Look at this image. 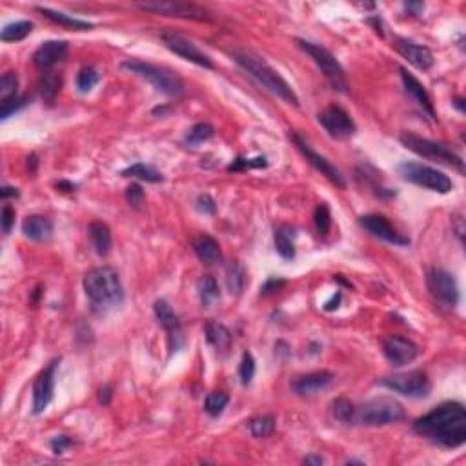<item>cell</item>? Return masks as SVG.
<instances>
[{
  "mask_svg": "<svg viewBox=\"0 0 466 466\" xmlns=\"http://www.w3.org/2000/svg\"><path fill=\"white\" fill-rule=\"evenodd\" d=\"M415 434L435 445L457 448L466 441V410L461 403L446 401L414 423Z\"/></svg>",
  "mask_w": 466,
  "mask_h": 466,
  "instance_id": "obj_1",
  "label": "cell"
},
{
  "mask_svg": "<svg viewBox=\"0 0 466 466\" xmlns=\"http://www.w3.org/2000/svg\"><path fill=\"white\" fill-rule=\"evenodd\" d=\"M232 58L248 73L249 77H254L263 88H266L291 106H299V97L296 95L293 88L286 82V78L277 69H274L266 63L265 58L249 52H233Z\"/></svg>",
  "mask_w": 466,
  "mask_h": 466,
  "instance_id": "obj_2",
  "label": "cell"
},
{
  "mask_svg": "<svg viewBox=\"0 0 466 466\" xmlns=\"http://www.w3.org/2000/svg\"><path fill=\"white\" fill-rule=\"evenodd\" d=\"M82 286L91 304L99 306V308L119 306L124 300V288H122L119 274L109 266L89 269L88 274L84 275Z\"/></svg>",
  "mask_w": 466,
  "mask_h": 466,
  "instance_id": "obj_3",
  "label": "cell"
},
{
  "mask_svg": "<svg viewBox=\"0 0 466 466\" xmlns=\"http://www.w3.org/2000/svg\"><path fill=\"white\" fill-rule=\"evenodd\" d=\"M404 419V410L397 401L390 397H375L359 404L353 410L352 425L359 426H386L395 425Z\"/></svg>",
  "mask_w": 466,
  "mask_h": 466,
  "instance_id": "obj_4",
  "label": "cell"
},
{
  "mask_svg": "<svg viewBox=\"0 0 466 466\" xmlns=\"http://www.w3.org/2000/svg\"><path fill=\"white\" fill-rule=\"evenodd\" d=\"M122 67L128 69L130 73L139 75L140 78H144L148 82L161 93L168 95V97H181L184 93V82L182 78L177 75L175 71H171L164 66H155V64L142 63V60H124Z\"/></svg>",
  "mask_w": 466,
  "mask_h": 466,
  "instance_id": "obj_5",
  "label": "cell"
},
{
  "mask_svg": "<svg viewBox=\"0 0 466 466\" xmlns=\"http://www.w3.org/2000/svg\"><path fill=\"white\" fill-rule=\"evenodd\" d=\"M399 140L406 150L414 151V153L425 157V159H432V161L448 164V166L456 168L461 173H465V162H463L461 157L457 155L456 151H452L450 148H446L445 144H439L435 140L425 139V137H419V135L415 133H408V131L401 133Z\"/></svg>",
  "mask_w": 466,
  "mask_h": 466,
  "instance_id": "obj_6",
  "label": "cell"
},
{
  "mask_svg": "<svg viewBox=\"0 0 466 466\" xmlns=\"http://www.w3.org/2000/svg\"><path fill=\"white\" fill-rule=\"evenodd\" d=\"M399 175L404 181L412 182L415 186L426 188L435 193H448L454 188L450 177L443 171L435 170L432 166L421 164V162H403L399 166Z\"/></svg>",
  "mask_w": 466,
  "mask_h": 466,
  "instance_id": "obj_7",
  "label": "cell"
},
{
  "mask_svg": "<svg viewBox=\"0 0 466 466\" xmlns=\"http://www.w3.org/2000/svg\"><path fill=\"white\" fill-rule=\"evenodd\" d=\"M297 44L300 46L302 52H306L313 58V63L321 67V71L324 73V77L332 82V86L339 91H346V80H344V69H342L341 63L337 60V57L333 55L330 49H326L321 44H315V42L302 41V38H297Z\"/></svg>",
  "mask_w": 466,
  "mask_h": 466,
  "instance_id": "obj_8",
  "label": "cell"
},
{
  "mask_svg": "<svg viewBox=\"0 0 466 466\" xmlns=\"http://www.w3.org/2000/svg\"><path fill=\"white\" fill-rule=\"evenodd\" d=\"M379 384L392 390L394 394L404 395V397H426L430 392V379L423 370L394 373V375L381 379Z\"/></svg>",
  "mask_w": 466,
  "mask_h": 466,
  "instance_id": "obj_9",
  "label": "cell"
},
{
  "mask_svg": "<svg viewBox=\"0 0 466 466\" xmlns=\"http://www.w3.org/2000/svg\"><path fill=\"white\" fill-rule=\"evenodd\" d=\"M137 8L155 15L177 16V19H190V21H210V15L204 8L190 2H161V0H151V2H139Z\"/></svg>",
  "mask_w": 466,
  "mask_h": 466,
  "instance_id": "obj_10",
  "label": "cell"
},
{
  "mask_svg": "<svg viewBox=\"0 0 466 466\" xmlns=\"http://www.w3.org/2000/svg\"><path fill=\"white\" fill-rule=\"evenodd\" d=\"M426 286L430 290L432 297L439 300L441 304L448 308H456L459 302V286L456 277L446 269L434 268L426 274Z\"/></svg>",
  "mask_w": 466,
  "mask_h": 466,
  "instance_id": "obj_11",
  "label": "cell"
},
{
  "mask_svg": "<svg viewBox=\"0 0 466 466\" xmlns=\"http://www.w3.org/2000/svg\"><path fill=\"white\" fill-rule=\"evenodd\" d=\"M317 120L321 122L322 128L333 139H350L357 131V126L350 117V113L344 111L341 106H335V104L322 109L321 113L317 115Z\"/></svg>",
  "mask_w": 466,
  "mask_h": 466,
  "instance_id": "obj_12",
  "label": "cell"
},
{
  "mask_svg": "<svg viewBox=\"0 0 466 466\" xmlns=\"http://www.w3.org/2000/svg\"><path fill=\"white\" fill-rule=\"evenodd\" d=\"M161 36L162 42H164V46H166L171 53H175V55H179V57L188 60V63L197 64V66L206 67V69H213L212 58L208 57L204 52H201L190 38L179 35V33L175 32H164Z\"/></svg>",
  "mask_w": 466,
  "mask_h": 466,
  "instance_id": "obj_13",
  "label": "cell"
},
{
  "mask_svg": "<svg viewBox=\"0 0 466 466\" xmlns=\"http://www.w3.org/2000/svg\"><path fill=\"white\" fill-rule=\"evenodd\" d=\"M290 137H291V140H293V144L297 146V150H299L300 153L306 157V161L310 162L311 166L315 168V170L321 171L322 175L326 177L330 182H333L335 186L342 188V190L346 188V181H344L342 173L337 170L335 166H333L332 162L328 161L326 157L319 155V153H317V151L313 150V148H311V146L308 144V142H306V140L302 139L299 133H296V131H293V133H290Z\"/></svg>",
  "mask_w": 466,
  "mask_h": 466,
  "instance_id": "obj_14",
  "label": "cell"
},
{
  "mask_svg": "<svg viewBox=\"0 0 466 466\" xmlns=\"http://www.w3.org/2000/svg\"><path fill=\"white\" fill-rule=\"evenodd\" d=\"M60 359H55L47 364L33 383V414L38 415L47 408V404L53 399V390H55V372H57Z\"/></svg>",
  "mask_w": 466,
  "mask_h": 466,
  "instance_id": "obj_15",
  "label": "cell"
},
{
  "mask_svg": "<svg viewBox=\"0 0 466 466\" xmlns=\"http://www.w3.org/2000/svg\"><path fill=\"white\" fill-rule=\"evenodd\" d=\"M383 353L394 366H404L419 357V348L406 337L388 335L383 339Z\"/></svg>",
  "mask_w": 466,
  "mask_h": 466,
  "instance_id": "obj_16",
  "label": "cell"
},
{
  "mask_svg": "<svg viewBox=\"0 0 466 466\" xmlns=\"http://www.w3.org/2000/svg\"><path fill=\"white\" fill-rule=\"evenodd\" d=\"M359 224H361L366 232L372 233L373 237L381 238V241H386V243L395 244V246H408L410 244V238L404 237L403 233L397 232V230L388 223V219L383 217V215H375V213L361 215V217H359Z\"/></svg>",
  "mask_w": 466,
  "mask_h": 466,
  "instance_id": "obj_17",
  "label": "cell"
},
{
  "mask_svg": "<svg viewBox=\"0 0 466 466\" xmlns=\"http://www.w3.org/2000/svg\"><path fill=\"white\" fill-rule=\"evenodd\" d=\"M395 49L399 52V55L403 58H406L410 64L417 69H430L434 66V53L428 49L426 46H421L417 42L408 41V38H403V36H397L394 42Z\"/></svg>",
  "mask_w": 466,
  "mask_h": 466,
  "instance_id": "obj_18",
  "label": "cell"
},
{
  "mask_svg": "<svg viewBox=\"0 0 466 466\" xmlns=\"http://www.w3.org/2000/svg\"><path fill=\"white\" fill-rule=\"evenodd\" d=\"M153 311H155V317L159 319L164 330L168 332V337H170V350L171 352H177L179 348H181V321H179V317L173 311L170 304H168L164 299L155 300V304H153Z\"/></svg>",
  "mask_w": 466,
  "mask_h": 466,
  "instance_id": "obj_19",
  "label": "cell"
},
{
  "mask_svg": "<svg viewBox=\"0 0 466 466\" xmlns=\"http://www.w3.org/2000/svg\"><path fill=\"white\" fill-rule=\"evenodd\" d=\"M333 379H335V375L328 370L306 373V375H300V377L291 381V390L297 395H315L326 386H330Z\"/></svg>",
  "mask_w": 466,
  "mask_h": 466,
  "instance_id": "obj_20",
  "label": "cell"
},
{
  "mask_svg": "<svg viewBox=\"0 0 466 466\" xmlns=\"http://www.w3.org/2000/svg\"><path fill=\"white\" fill-rule=\"evenodd\" d=\"M67 55L66 41H47L42 42L33 53V64L41 69H49L52 66L64 60Z\"/></svg>",
  "mask_w": 466,
  "mask_h": 466,
  "instance_id": "obj_21",
  "label": "cell"
},
{
  "mask_svg": "<svg viewBox=\"0 0 466 466\" xmlns=\"http://www.w3.org/2000/svg\"><path fill=\"white\" fill-rule=\"evenodd\" d=\"M401 78H403L404 89H406V91L414 97V100L419 104L421 108H423V111H425L430 119L435 120L434 102H432L430 95H428V91L425 89V86H423V84H421L419 80L412 75V73L406 71L404 67H401Z\"/></svg>",
  "mask_w": 466,
  "mask_h": 466,
  "instance_id": "obj_22",
  "label": "cell"
},
{
  "mask_svg": "<svg viewBox=\"0 0 466 466\" xmlns=\"http://www.w3.org/2000/svg\"><path fill=\"white\" fill-rule=\"evenodd\" d=\"M193 252L199 257L201 263L208 266L219 265L223 260V254H221V246L213 237L210 235H199L195 241H193Z\"/></svg>",
  "mask_w": 466,
  "mask_h": 466,
  "instance_id": "obj_23",
  "label": "cell"
},
{
  "mask_svg": "<svg viewBox=\"0 0 466 466\" xmlns=\"http://www.w3.org/2000/svg\"><path fill=\"white\" fill-rule=\"evenodd\" d=\"M53 224L49 219L42 217V215H30V217L22 223V233L24 237L30 238V241H35V243H41V241H46V238L52 237Z\"/></svg>",
  "mask_w": 466,
  "mask_h": 466,
  "instance_id": "obj_24",
  "label": "cell"
},
{
  "mask_svg": "<svg viewBox=\"0 0 466 466\" xmlns=\"http://www.w3.org/2000/svg\"><path fill=\"white\" fill-rule=\"evenodd\" d=\"M36 11L44 15L47 21H52L53 24H58V26L66 27V30H75V32H88L93 27V24H89L86 21H80V19H75V16H69L66 13H60V11L49 10V8H36Z\"/></svg>",
  "mask_w": 466,
  "mask_h": 466,
  "instance_id": "obj_25",
  "label": "cell"
},
{
  "mask_svg": "<svg viewBox=\"0 0 466 466\" xmlns=\"http://www.w3.org/2000/svg\"><path fill=\"white\" fill-rule=\"evenodd\" d=\"M274 243L277 254L282 259H293L296 257V232L290 226H279V228H275Z\"/></svg>",
  "mask_w": 466,
  "mask_h": 466,
  "instance_id": "obj_26",
  "label": "cell"
},
{
  "mask_svg": "<svg viewBox=\"0 0 466 466\" xmlns=\"http://www.w3.org/2000/svg\"><path fill=\"white\" fill-rule=\"evenodd\" d=\"M89 238H91V244H93L95 252L99 255H108L109 249H111V232L104 223L100 221H95V223L89 224L88 228Z\"/></svg>",
  "mask_w": 466,
  "mask_h": 466,
  "instance_id": "obj_27",
  "label": "cell"
},
{
  "mask_svg": "<svg viewBox=\"0 0 466 466\" xmlns=\"http://www.w3.org/2000/svg\"><path fill=\"white\" fill-rule=\"evenodd\" d=\"M204 333H206V341L217 350L228 348L230 342H232V332L217 321H208L204 324Z\"/></svg>",
  "mask_w": 466,
  "mask_h": 466,
  "instance_id": "obj_28",
  "label": "cell"
},
{
  "mask_svg": "<svg viewBox=\"0 0 466 466\" xmlns=\"http://www.w3.org/2000/svg\"><path fill=\"white\" fill-rule=\"evenodd\" d=\"M60 86H63V78L60 75H57L55 71H46L38 80V91H41L42 99L46 102H53L57 99L58 91H60Z\"/></svg>",
  "mask_w": 466,
  "mask_h": 466,
  "instance_id": "obj_29",
  "label": "cell"
},
{
  "mask_svg": "<svg viewBox=\"0 0 466 466\" xmlns=\"http://www.w3.org/2000/svg\"><path fill=\"white\" fill-rule=\"evenodd\" d=\"M197 291H199V299H201V302L204 306L215 304V302L221 299V291H219L217 280L213 279L212 275H204V277L199 279Z\"/></svg>",
  "mask_w": 466,
  "mask_h": 466,
  "instance_id": "obj_30",
  "label": "cell"
},
{
  "mask_svg": "<svg viewBox=\"0 0 466 466\" xmlns=\"http://www.w3.org/2000/svg\"><path fill=\"white\" fill-rule=\"evenodd\" d=\"M122 175L124 177H133V179H139V181L144 182H162V173L161 171H157L153 166H148V164H142V162H137L133 166L126 168L122 171Z\"/></svg>",
  "mask_w": 466,
  "mask_h": 466,
  "instance_id": "obj_31",
  "label": "cell"
},
{
  "mask_svg": "<svg viewBox=\"0 0 466 466\" xmlns=\"http://www.w3.org/2000/svg\"><path fill=\"white\" fill-rule=\"evenodd\" d=\"M33 30V24L30 21H19V22H11L8 26L2 30L0 33V38L2 42H19L24 41Z\"/></svg>",
  "mask_w": 466,
  "mask_h": 466,
  "instance_id": "obj_32",
  "label": "cell"
},
{
  "mask_svg": "<svg viewBox=\"0 0 466 466\" xmlns=\"http://www.w3.org/2000/svg\"><path fill=\"white\" fill-rule=\"evenodd\" d=\"M226 285H228V290L233 296H241V291L244 290L246 275H244L243 266L238 263H230L228 268H226Z\"/></svg>",
  "mask_w": 466,
  "mask_h": 466,
  "instance_id": "obj_33",
  "label": "cell"
},
{
  "mask_svg": "<svg viewBox=\"0 0 466 466\" xmlns=\"http://www.w3.org/2000/svg\"><path fill=\"white\" fill-rule=\"evenodd\" d=\"M249 434L254 435L255 439H266L275 432V417L274 415H263V417H255L248 423Z\"/></svg>",
  "mask_w": 466,
  "mask_h": 466,
  "instance_id": "obj_34",
  "label": "cell"
},
{
  "mask_svg": "<svg viewBox=\"0 0 466 466\" xmlns=\"http://www.w3.org/2000/svg\"><path fill=\"white\" fill-rule=\"evenodd\" d=\"M330 410H332L333 419H337L339 423H344V425H352L353 410H355V404L352 401L339 397V399H335L330 404Z\"/></svg>",
  "mask_w": 466,
  "mask_h": 466,
  "instance_id": "obj_35",
  "label": "cell"
},
{
  "mask_svg": "<svg viewBox=\"0 0 466 466\" xmlns=\"http://www.w3.org/2000/svg\"><path fill=\"white\" fill-rule=\"evenodd\" d=\"M213 135H215V130H213L212 124H208V122H199V124H195L193 128L188 130L184 140H186V144L190 146H199L202 144V142H206V140L212 139Z\"/></svg>",
  "mask_w": 466,
  "mask_h": 466,
  "instance_id": "obj_36",
  "label": "cell"
},
{
  "mask_svg": "<svg viewBox=\"0 0 466 466\" xmlns=\"http://www.w3.org/2000/svg\"><path fill=\"white\" fill-rule=\"evenodd\" d=\"M228 394H224V392H212V394H208L206 401H204V412L208 415H212V417H219L224 412V408L228 406Z\"/></svg>",
  "mask_w": 466,
  "mask_h": 466,
  "instance_id": "obj_37",
  "label": "cell"
},
{
  "mask_svg": "<svg viewBox=\"0 0 466 466\" xmlns=\"http://www.w3.org/2000/svg\"><path fill=\"white\" fill-rule=\"evenodd\" d=\"M99 82V73L95 67H82L77 75V88L80 93H88Z\"/></svg>",
  "mask_w": 466,
  "mask_h": 466,
  "instance_id": "obj_38",
  "label": "cell"
},
{
  "mask_svg": "<svg viewBox=\"0 0 466 466\" xmlns=\"http://www.w3.org/2000/svg\"><path fill=\"white\" fill-rule=\"evenodd\" d=\"M16 88H19V77L13 71L4 73L0 78V102L16 97Z\"/></svg>",
  "mask_w": 466,
  "mask_h": 466,
  "instance_id": "obj_39",
  "label": "cell"
},
{
  "mask_svg": "<svg viewBox=\"0 0 466 466\" xmlns=\"http://www.w3.org/2000/svg\"><path fill=\"white\" fill-rule=\"evenodd\" d=\"M313 223H315L317 230L321 235H328L330 232V226H332V215H330V208L322 202L315 208V213H313Z\"/></svg>",
  "mask_w": 466,
  "mask_h": 466,
  "instance_id": "obj_40",
  "label": "cell"
},
{
  "mask_svg": "<svg viewBox=\"0 0 466 466\" xmlns=\"http://www.w3.org/2000/svg\"><path fill=\"white\" fill-rule=\"evenodd\" d=\"M255 375V359L249 352H244L243 359H241V364H238V377H241V383L244 386H248L252 383V379Z\"/></svg>",
  "mask_w": 466,
  "mask_h": 466,
  "instance_id": "obj_41",
  "label": "cell"
},
{
  "mask_svg": "<svg viewBox=\"0 0 466 466\" xmlns=\"http://www.w3.org/2000/svg\"><path fill=\"white\" fill-rule=\"evenodd\" d=\"M26 104H27V97H19V95L10 100H4V102H2V109H0V119L2 120L10 119L11 115L15 113V111H19L21 108H24Z\"/></svg>",
  "mask_w": 466,
  "mask_h": 466,
  "instance_id": "obj_42",
  "label": "cell"
},
{
  "mask_svg": "<svg viewBox=\"0 0 466 466\" xmlns=\"http://www.w3.org/2000/svg\"><path fill=\"white\" fill-rule=\"evenodd\" d=\"M268 162H266L265 157H257V159H237L233 161V164H230L228 171H241L246 170V168H265Z\"/></svg>",
  "mask_w": 466,
  "mask_h": 466,
  "instance_id": "obj_43",
  "label": "cell"
},
{
  "mask_svg": "<svg viewBox=\"0 0 466 466\" xmlns=\"http://www.w3.org/2000/svg\"><path fill=\"white\" fill-rule=\"evenodd\" d=\"M144 199H146V193H144V190L139 186V184H131V186L126 188V201L130 202V206L139 210V208L144 204Z\"/></svg>",
  "mask_w": 466,
  "mask_h": 466,
  "instance_id": "obj_44",
  "label": "cell"
},
{
  "mask_svg": "<svg viewBox=\"0 0 466 466\" xmlns=\"http://www.w3.org/2000/svg\"><path fill=\"white\" fill-rule=\"evenodd\" d=\"M0 221H2V232H4V235H10L11 230H13V224H15V210H13L10 204H5V206L2 208Z\"/></svg>",
  "mask_w": 466,
  "mask_h": 466,
  "instance_id": "obj_45",
  "label": "cell"
},
{
  "mask_svg": "<svg viewBox=\"0 0 466 466\" xmlns=\"http://www.w3.org/2000/svg\"><path fill=\"white\" fill-rule=\"evenodd\" d=\"M49 445H52V450L55 452V454H63L66 448H69V446L73 445V441L69 439L67 435H57Z\"/></svg>",
  "mask_w": 466,
  "mask_h": 466,
  "instance_id": "obj_46",
  "label": "cell"
},
{
  "mask_svg": "<svg viewBox=\"0 0 466 466\" xmlns=\"http://www.w3.org/2000/svg\"><path fill=\"white\" fill-rule=\"evenodd\" d=\"M197 208L202 213H215V201L208 193H202L197 197Z\"/></svg>",
  "mask_w": 466,
  "mask_h": 466,
  "instance_id": "obj_47",
  "label": "cell"
},
{
  "mask_svg": "<svg viewBox=\"0 0 466 466\" xmlns=\"http://www.w3.org/2000/svg\"><path fill=\"white\" fill-rule=\"evenodd\" d=\"M286 285L285 279H277V277H269L268 280H266L265 285H263V288H260V293H265V296H268V293H271V291H277L279 288H282V286Z\"/></svg>",
  "mask_w": 466,
  "mask_h": 466,
  "instance_id": "obj_48",
  "label": "cell"
},
{
  "mask_svg": "<svg viewBox=\"0 0 466 466\" xmlns=\"http://www.w3.org/2000/svg\"><path fill=\"white\" fill-rule=\"evenodd\" d=\"M111 395H113V388H111V386H104V388H100V392H99V401L102 404H109Z\"/></svg>",
  "mask_w": 466,
  "mask_h": 466,
  "instance_id": "obj_49",
  "label": "cell"
},
{
  "mask_svg": "<svg viewBox=\"0 0 466 466\" xmlns=\"http://www.w3.org/2000/svg\"><path fill=\"white\" fill-rule=\"evenodd\" d=\"M341 291H337L335 296L332 297V299L328 300L326 304H324V310L326 311H332V310H335V308H339V302H341Z\"/></svg>",
  "mask_w": 466,
  "mask_h": 466,
  "instance_id": "obj_50",
  "label": "cell"
},
{
  "mask_svg": "<svg viewBox=\"0 0 466 466\" xmlns=\"http://www.w3.org/2000/svg\"><path fill=\"white\" fill-rule=\"evenodd\" d=\"M404 10L412 11L414 15H419L421 11L425 10V4L423 2H408V4H404Z\"/></svg>",
  "mask_w": 466,
  "mask_h": 466,
  "instance_id": "obj_51",
  "label": "cell"
},
{
  "mask_svg": "<svg viewBox=\"0 0 466 466\" xmlns=\"http://www.w3.org/2000/svg\"><path fill=\"white\" fill-rule=\"evenodd\" d=\"M0 195H2V199L19 197V190H16V188H11V186H4L2 190H0Z\"/></svg>",
  "mask_w": 466,
  "mask_h": 466,
  "instance_id": "obj_52",
  "label": "cell"
},
{
  "mask_svg": "<svg viewBox=\"0 0 466 466\" xmlns=\"http://www.w3.org/2000/svg\"><path fill=\"white\" fill-rule=\"evenodd\" d=\"M324 463L321 456H315V454H311V456L304 457V465H311V466H321Z\"/></svg>",
  "mask_w": 466,
  "mask_h": 466,
  "instance_id": "obj_53",
  "label": "cell"
},
{
  "mask_svg": "<svg viewBox=\"0 0 466 466\" xmlns=\"http://www.w3.org/2000/svg\"><path fill=\"white\" fill-rule=\"evenodd\" d=\"M57 188L58 190H63V192H75V184H71V182H66V181H63V182H58L57 184Z\"/></svg>",
  "mask_w": 466,
  "mask_h": 466,
  "instance_id": "obj_54",
  "label": "cell"
},
{
  "mask_svg": "<svg viewBox=\"0 0 466 466\" xmlns=\"http://www.w3.org/2000/svg\"><path fill=\"white\" fill-rule=\"evenodd\" d=\"M454 104H456L457 108L461 109V111H465V108H463V100H461V99H457V100H456V102H454Z\"/></svg>",
  "mask_w": 466,
  "mask_h": 466,
  "instance_id": "obj_55",
  "label": "cell"
}]
</instances>
